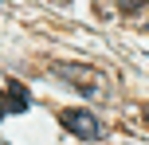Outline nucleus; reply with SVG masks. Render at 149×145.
Instances as JSON below:
<instances>
[{"label": "nucleus", "instance_id": "1", "mask_svg": "<svg viewBox=\"0 0 149 145\" xmlns=\"http://www.w3.org/2000/svg\"><path fill=\"white\" fill-rule=\"evenodd\" d=\"M51 71H55L59 78H67L74 90H82L86 98H106V94H110L106 75H102V71H94V67H82V63H55Z\"/></svg>", "mask_w": 149, "mask_h": 145}, {"label": "nucleus", "instance_id": "2", "mask_svg": "<svg viewBox=\"0 0 149 145\" xmlns=\"http://www.w3.org/2000/svg\"><path fill=\"white\" fill-rule=\"evenodd\" d=\"M59 122H63V130H71L74 137H82V141H94L98 133H102L98 118L90 114V110H79V106H71V110H59Z\"/></svg>", "mask_w": 149, "mask_h": 145}, {"label": "nucleus", "instance_id": "3", "mask_svg": "<svg viewBox=\"0 0 149 145\" xmlns=\"http://www.w3.org/2000/svg\"><path fill=\"white\" fill-rule=\"evenodd\" d=\"M4 102H8V114H24V110H28V90H24L20 83H8L4 86Z\"/></svg>", "mask_w": 149, "mask_h": 145}, {"label": "nucleus", "instance_id": "4", "mask_svg": "<svg viewBox=\"0 0 149 145\" xmlns=\"http://www.w3.org/2000/svg\"><path fill=\"white\" fill-rule=\"evenodd\" d=\"M145 4H149V0H118V12H126V16H134V12H141Z\"/></svg>", "mask_w": 149, "mask_h": 145}, {"label": "nucleus", "instance_id": "5", "mask_svg": "<svg viewBox=\"0 0 149 145\" xmlns=\"http://www.w3.org/2000/svg\"><path fill=\"white\" fill-rule=\"evenodd\" d=\"M0 118H8V102H4V90H0Z\"/></svg>", "mask_w": 149, "mask_h": 145}, {"label": "nucleus", "instance_id": "6", "mask_svg": "<svg viewBox=\"0 0 149 145\" xmlns=\"http://www.w3.org/2000/svg\"><path fill=\"white\" fill-rule=\"evenodd\" d=\"M141 122H145V126H149V106H145V110H141Z\"/></svg>", "mask_w": 149, "mask_h": 145}]
</instances>
